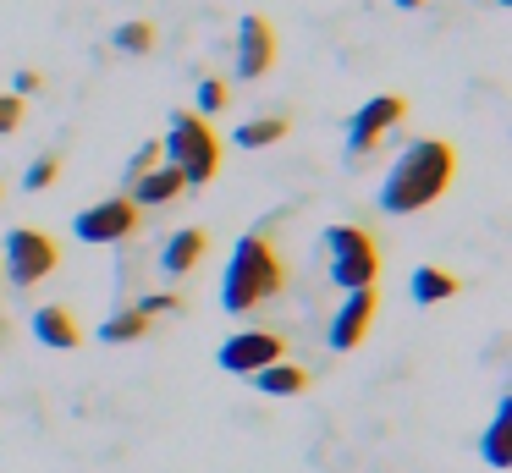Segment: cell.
Masks as SVG:
<instances>
[{
    "label": "cell",
    "mask_w": 512,
    "mask_h": 473,
    "mask_svg": "<svg viewBox=\"0 0 512 473\" xmlns=\"http://www.w3.org/2000/svg\"><path fill=\"white\" fill-rule=\"evenodd\" d=\"M457 176V149L446 138H413L408 149L391 160L386 182H380V209L386 215H413V209H430L435 198L452 187Z\"/></svg>",
    "instance_id": "6da1fadb"
},
{
    "label": "cell",
    "mask_w": 512,
    "mask_h": 473,
    "mask_svg": "<svg viewBox=\"0 0 512 473\" xmlns=\"http://www.w3.org/2000/svg\"><path fill=\"white\" fill-rule=\"evenodd\" d=\"M281 286H287V259H281V248L265 237V231H248V237L232 248V259H226L221 308L226 314H254V308L270 303Z\"/></svg>",
    "instance_id": "7a4b0ae2"
},
{
    "label": "cell",
    "mask_w": 512,
    "mask_h": 473,
    "mask_svg": "<svg viewBox=\"0 0 512 473\" xmlns=\"http://www.w3.org/2000/svg\"><path fill=\"white\" fill-rule=\"evenodd\" d=\"M160 149H166V165H177L188 187H210L221 176V138H215L210 116H199V110H177Z\"/></svg>",
    "instance_id": "3957f363"
},
{
    "label": "cell",
    "mask_w": 512,
    "mask_h": 473,
    "mask_svg": "<svg viewBox=\"0 0 512 473\" xmlns=\"http://www.w3.org/2000/svg\"><path fill=\"white\" fill-rule=\"evenodd\" d=\"M325 248H331V281L342 292L380 281V242L369 226H331L325 231Z\"/></svg>",
    "instance_id": "277c9868"
},
{
    "label": "cell",
    "mask_w": 512,
    "mask_h": 473,
    "mask_svg": "<svg viewBox=\"0 0 512 473\" xmlns=\"http://www.w3.org/2000/svg\"><path fill=\"white\" fill-rule=\"evenodd\" d=\"M0 259H6V275H12L17 286H39L45 275H56L61 248H56L50 231L17 226V231H6V242H0Z\"/></svg>",
    "instance_id": "5b68a950"
},
{
    "label": "cell",
    "mask_w": 512,
    "mask_h": 473,
    "mask_svg": "<svg viewBox=\"0 0 512 473\" xmlns=\"http://www.w3.org/2000/svg\"><path fill=\"white\" fill-rule=\"evenodd\" d=\"M138 215H144V209H138L127 193H116V198H100V204L78 209L72 231H78V242H122V237L138 231Z\"/></svg>",
    "instance_id": "8992f818"
},
{
    "label": "cell",
    "mask_w": 512,
    "mask_h": 473,
    "mask_svg": "<svg viewBox=\"0 0 512 473\" xmlns=\"http://www.w3.org/2000/svg\"><path fill=\"white\" fill-rule=\"evenodd\" d=\"M402 116H408V99L402 94H375L369 105H358V116L347 121V154L364 160L369 149H380V138H386Z\"/></svg>",
    "instance_id": "52a82bcc"
},
{
    "label": "cell",
    "mask_w": 512,
    "mask_h": 473,
    "mask_svg": "<svg viewBox=\"0 0 512 473\" xmlns=\"http://www.w3.org/2000/svg\"><path fill=\"white\" fill-rule=\"evenodd\" d=\"M276 358H287V341H281L276 330H237V336L221 341V369L226 374H259Z\"/></svg>",
    "instance_id": "ba28073f"
},
{
    "label": "cell",
    "mask_w": 512,
    "mask_h": 473,
    "mask_svg": "<svg viewBox=\"0 0 512 473\" xmlns=\"http://www.w3.org/2000/svg\"><path fill=\"white\" fill-rule=\"evenodd\" d=\"M270 66H276V28H270V17H254L248 11L243 22H237V77H265Z\"/></svg>",
    "instance_id": "9c48e42d"
},
{
    "label": "cell",
    "mask_w": 512,
    "mask_h": 473,
    "mask_svg": "<svg viewBox=\"0 0 512 473\" xmlns=\"http://www.w3.org/2000/svg\"><path fill=\"white\" fill-rule=\"evenodd\" d=\"M375 308H380V292H375V286H358V292H347L342 308H336V319H331V347H336V352H353L358 341L369 336V325H375Z\"/></svg>",
    "instance_id": "30bf717a"
},
{
    "label": "cell",
    "mask_w": 512,
    "mask_h": 473,
    "mask_svg": "<svg viewBox=\"0 0 512 473\" xmlns=\"http://www.w3.org/2000/svg\"><path fill=\"white\" fill-rule=\"evenodd\" d=\"M210 253V231L199 226H182L177 237H166V248H160V275H171V281H182V275L199 270V259Z\"/></svg>",
    "instance_id": "8fae6325"
},
{
    "label": "cell",
    "mask_w": 512,
    "mask_h": 473,
    "mask_svg": "<svg viewBox=\"0 0 512 473\" xmlns=\"http://www.w3.org/2000/svg\"><path fill=\"white\" fill-rule=\"evenodd\" d=\"M182 187H188V182H182L177 165H155V171H144L138 182H127V198H133L138 209H160V204H171Z\"/></svg>",
    "instance_id": "7c38bea8"
},
{
    "label": "cell",
    "mask_w": 512,
    "mask_h": 473,
    "mask_svg": "<svg viewBox=\"0 0 512 473\" xmlns=\"http://www.w3.org/2000/svg\"><path fill=\"white\" fill-rule=\"evenodd\" d=\"M34 336L45 341V347H56V352H72V347L83 341V325H78V319H72L61 303H45V308L34 314Z\"/></svg>",
    "instance_id": "4fadbf2b"
},
{
    "label": "cell",
    "mask_w": 512,
    "mask_h": 473,
    "mask_svg": "<svg viewBox=\"0 0 512 473\" xmlns=\"http://www.w3.org/2000/svg\"><path fill=\"white\" fill-rule=\"evenodd\" d=\"M248 380H254L259 396H303L309 391V369H303V363H287V358L265 363V369L248 374Z\"/></svg>",
    "instance_id": "5bb4252c"
},
{
    "label": "cell",
    "mask_w": 512,
    "mask_h": 473,
    "mask_svg": "<svg viewBox=\"0 0 512 473\" xmlns=\"http://www.w3.org/2000/svg\"><path fill=\"white\" fill-rule=\"evenodd\" d=\"M463 292V281H457L452 270H441V264H419L413 270V297L419 303H446V297H457Z\"/></svg>",
    "instance_id": "9a60e30c"
},
{
    "label": "cell",
    "mask_w": 512,
    "mask_h": 473,
    "mask_svg": "<svg viewBox=\"0 0 512 473\" xmlns=\"http://www.w3.org/2000/svg\"><path fill=\"white\" fill-rule=\"evenodd\" d=\"M287 127H292L287 116H259V121H243V127H237V143H243V149H270V143L287 138Z\"/></svg>",
    "instance_id": "2e32d148"
},
{
    "label": "cell",
    "mask_w": 512,
    "mask_h": 473,
    "mask_svg": "<svg viewBox=\"0 0 512 473\" xmlns=\"http://www.w3.org/2000/svg\"><path fill=\"white\" fill-rule=\"evenodd\" d=\"M149 325H155V319H144L138 308H122V314H111L100 325V341H116V347H122V341H144Z\"/></svg>",
    "instance_id": "e0dca14e"
},
{
    "label": "cell",
    "mask_w": 512,
    "mask_h": 473,
    "mask_svg": "<svg viewBox=\"0 0 512 473\" xmlns=\"http://www.w3.org/2000/svg\"><path fill=\"white\" fill-rule=\"evenodd\" d=\"M507 435H512V402H501V407H496V424L485 429V446H479L490 468H507V462H512V457H507Z\"/></svg>",
    "instance_id": "ac0fdd59"
},
{
    "label": "cell",
    "mask_w": 512,
    "mask_h": 473,
    "mask_svg": "<svg viewBox=\"0 0 512 473\" xmlns=\"http://www.w3.org/2000/svg\"><path fill=\"white\" fill-rule=\"evenodd\" d=\"M116 50L149 55V50H155V22H122V28H116Z\"/></svg>",
    "instance_id": "d6986e66"
},
{
    "label": "cell",
    "mask_w": 512,
    "mask_h": 473,
    "mask_svg": "<svg viewBox=\"0 0 512 473\" xmlns=\"http://www.w3.org/2000/svg\"><path fill=\"white\" fill-rule=\"evenodd\" d=\"M226 99H232V88H226L221 77H204L199 94H193V110H199V116H215V110H226Z\"/></svg>",
    "instance_id": "ffe728a7"
},
{
    "label": "cell",
    "mask_w": 512,
    "mask_h": 473,
    "mask_svg": "<svg viewBox=\"0 0 512 473\" xmlns=\"http://www.w3.org/2000/svg\"><path fill=\"white\" fill-rule=\"evenodd\" d=\"M56 176H61V154H45V160H34L28 165V193H45V187H56Z\"/></svg>",
    "instance_id": "44dd1931"
},
{
    "label": "cell",
    "mask_w": 512,
    "mask_h": 473,
    "mask_svg": "<svg viewBox=\"0 0 512 473\" xmlns=\"http://www.w3.org/2000/svg\"><path fill=\"white\" fill-rule=\"evenodd\" d=\"M160 160H166V149H160V143H144V149H138L133 160H127V182H138L144 171H155Z\"/></svg>",
    "instance_id": "7402d4cb"
},
{
    "label": "cell",
    "mask_w": 512,
    "mask_h": 473,
    "mask_svg": "<svg viewBox=\"0 0 512 473\" xmlns=\"http://www.w3.org/2000/svg\"><path fill=\"white\" fill-rule=\"evenodd\" d=\"M23 116H28V105H23V99L0 94V138H6V132H17V127H23Z\"/></svg>",
    "instance_id": "603a6c76"
},
{
    "label": "cell",
    "mask_w": 512,
    "mask_h": 473,
    "mask_svg": "<svg viewBox=\"0 0 512 473\" xmlns=\"http://www.w3.org/2000/svg\"><path fill=\"white\" fill-rule=\"evenodd\" d=\"M177 308H182L177 292H155V297H144V303H138V314H144V319H160V314H177Z\"/></svg>",
    "instance_id": "cb8c5ba5"
},
{
    "label": "cell",
    "mask_w": 512,
    "mask_h": 473,
    "mask_svg": "<svg viewBox=\"0 0 512 473\" xmlns=\"http://www.w3.org/2000/svg\"><path fill=\"white\" fill-rule=\"evenodd\" d=\"M39 88H45V77H39V72H17L12 77V99H28V94H39Z\"/></svg>",
    "instance_id": "d4e9b609"
},
{
    "label": "cell",
    "mask_w": 512,
    "mask_h": 473,
    "mask_svg": "<svg viewBox=\"0 0 512 473\" xmlns=\"http://www.w3.org/2000/svg\"><path fill=\"white\" fill-rule=\"evenodd\" d=\"M402 11H419V6H430V0H397Z\"/></svg>",
    "instance_id": "484cf974"
},
{
    "label": "cell",
    "mask_w": 512,
    "mask_h": 473,
    "mask_svg": "<svg viewBox=\"0 0 512 473\" xmlns=\"http://www.w3.org/2000/svg\"><path fill=\"white\" fill-rule=\"evenodd\" d=\"M0 193H6V187H0Z\"/></svg>",
    "instance_id": "4316f807"
},
{
    "label": "cell",
    "mask_w": 512,
    "mask_h": 473,
    "mask_svg": "<svg viewBox=\"0 0 512 473\" xmlns=\"http://www.w3.org/2000/svg\"><path fill=\"white\" fill-rule=\"evenodd\" d=\"M501 6H507V0H501Z\"/></svg>",
    "instance_id": "83f0119b"
}]
</instances>
